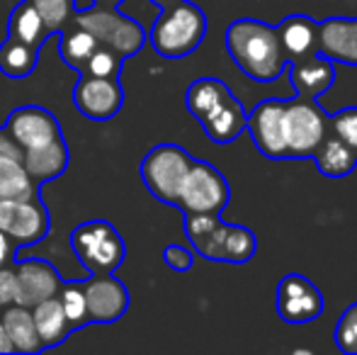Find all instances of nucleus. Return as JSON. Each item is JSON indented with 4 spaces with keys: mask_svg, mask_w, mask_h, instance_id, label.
<instances>
[{
    "mask_svg": "<svg viewBox=\"0 0 357 355\" xmlns=\"http://www.w3.org/2000/svg\"><path fill=\"white\" fill-rule=\"evenodd\" d=\"M226 52L245 76L258 83H273L284 73L287 61L278 29L263 20H234L226 29Z\"/></svg>",
    "mask_w": 357,
    "mask_h": 355,
    "instance_id": "obj_1",
    "label": "nucleus"
},
{
    "mask_svg": "<svg viewBox=\"0 0 357 355\" xmlns=\"http://www.w3.org/2000/svg\"><path fill=\"white\" fill-rule=\"evenodd\" d=\"M185 107L202 124L204 134L214 144L236 142L248 119L243 105L231 93V88L212 76L190 83L188 93H185Z\"/></svg>",
    "mask_w": 357,
    "mask_h": 355,
    "instance_id": "obj_2",
    "label": "nucleus"
},
{
    "mask_svg": "<svg viewBox=\"0 0 357 355\" xmlns=\"http://www.w3.org/2000/svg\"><path fill=\"white\" fill-rule=\"evenodd\" d=\"M185 234L202 258L214 263L253 261L258 251V239L248 227L229 224L221 214H185Z\"/></svg>",
    "mask_w": 357,
    "mask_h": 355,
    "instance_id": "obj_3",
    "label": "nucleus"
},
{
    "mask_svg": "<svg viewBox=\"0 0 357 355\" xmlns=\"http://www.w3.org/2000/svg\"><path fill=\"white\" fill-rule=\"evenodd\" d=\"M207 34V15L190 0H178L160 10L151 27V47L163 59H183L197 52Z\"/></svg>",
    "mask_w": 357,
    "mask_h": 355,
    "instance_id": "obj_4",
    "label": "nucleus"
},
{
    "mask_svg": "<svg viewBox=\"0 0 357 355\" xmlns=\"http://www.w3.org/2000/svg\"><path fill=\"white\" fill-rule=\"evenodd\" d=\"M331 129V114L309 95H294L282 105L284 158H311L324 134Z\"/></svg>",
    "mask_w": 357,
    "mask_h": 355,
    "instance_id": "obj_5",
    "label": "nucleus"
},
{
    "mask_svg": "<svg viewBox=\"0 0 357 355\" xmlns=\"http://www.w3.org/2000/svg\"><path fill=\"white\" fill-rule=\"evenodd\" d=\"M71 248L88 275H112L124 263L127 246L107 219H90L71 232Z\"/></svg>",
    "mask_w": 357,
    "mask_h": 355,
    "instance_id": "obj_6",
    "label": "nucleus"
},
{
    "mask_svg": "<svg viewBox=\"0 0 357 355\" xmlns=\"http://www.w3.org/2000/svg\"><path fill=\"white\" fill-rule=\"evenodd\" d=\"M73 22L88 29L100 44L114 49L122 59L139 54L146 44V32L142 24L137 20L122 15L117 8L95 5V8L85 10V13H75Z\"/></svg>",
    "mask_w": 357,
    "mask_h": 355,
    "instance_id": "obj_7",
    "label": "nucleus"
},
{
    "mask_svg": "<svg viewBox=\"0 0 357 355\" xmlns=\"http://www.w3.org/2000/svg\"><path fill=\"white\" fill-rule=\"evenodd\" d=\"M195 156H190L178 144H158L142 161V180L158 202L173 204L178 202L180 185L188 176Z\"/></svg>",
    "mask_w": 357,
    "mask_h": 355,
    "instance_id": "obj_8",
    "label": "nucleus"
},
{
    "mask_svg": "<svg viewBox=\"0 0 357 355\" xmlns=\"http://www.w3.org/2000/svg\"><path fill=\"white\" fill-rule=\"evenodd\" d=\"M231 202L229 180L216 166L195 158L188 176L180 185L175 207L183 214H221Z\"/></svg>",
    "mask_w": 357,
    "mask_h": 355,
    "instance_id": "obj_9",
    "label": "nucleus"
},
{
    "mask_svg": "<svg viewBox=\"0 0 357 355\" xmlns=\"http://www.w3.org/2000/svg\"><path fill=\"white\" fill-rule=\"evenodd\" d=\"M52 229V219L42 197L34 199H0V232L15 248H27L44 241Z\"/></svg>",
    "mask_w": 357,
    "mask_h": 355,
    "instance_id": "obj_10",
    "label": "nucleus"
},
{
    "mask_svg": "<svg viewBox=\"0 0 357 355\" xmlns=\"http://www.w3.org/2000/svg\"><path fill=\"white\" fill-rule=\"evenodd\" d=\"M326 302L321 289L299 273L284 275L278 282V314L287 324H311L324 314Z\"/></svg>",
    "mask_w": 357,
    "mask_h": 355,
    "instance_id": "obj_11",
    "label": "nucleus"
},
{
    "mask_svg": "<svg viewBox=\"0 0 357 355\" xmlns=\"http://www.w3.org/2000/svg\"><path fill=\"white\" fill-rule=\"evenodd\" d=\"M124 105V90L119 78H98L90 73H78L73 88V107L93 122L112 119Z\"/></svg>",
    "mask_w": 357,
    "mask_h": 355,
    "instance_id": "obj_12",
    "label": "nucleus"
},
{
    "mask_svg": "<svg viewBox=\"0 0 357 355\" xmlns=\"http://www.w3.org/2000/svg\"><path fill=\"white\" fill-rule=\"evenodd\" d=\"M5 132L13 137V142L22 151L44 146V144L63 137L61 127H59V119L47 107H39V105L15 107L8 114V119H5Z\"/></svg>",
    "mask_w": 357,
    "mask_h": 355,
    "instance_id": "obj_13",
    "label": "nucleus"
},
{
    "mask_svg": "<svg viewBox=\"0 0 357 355\" xmlns=\"http://www.w3.org/2000/svg\"><path fill=\"white\" fill-rule=\"evenodd\" d=\"M83 285L90 324H112L127 314L129 289L112 275H90Z\"/></svg>",
    "mask_w": 357,
    "mask_h": 355,
    "instance_id": "obj_14",
    "label": "nucleus"
},
{
    "mask_svg": "<svg viewBox=\"0 0 357 355\" xmlns=\"http://www.w3.org/2000/svg\"><path fill=\"white\" fill-rule=\"evenodd\" d=\"M282 105L284 100L270 98L253 107L245 119V129L253 137V144L263 156L273 161H284V137H282Z\"/></svg>",
    "mask_w": 357,
    "mask_h": 355,
    "instance_id": "obj_15",
    "label": "nucleus"
},
{
    "mask_svg": "<svg viewBox=\"0 0 357 355\" xmlns=\"http://www.w3.org/2000/svg\"><path fill=\"white\" fill-rule=\"evenodd\" d=\"M15 280H17V292H15V304L32 309L34 304L44 302V299L59 297L63 280L59 270L49 261L42 258H29V261H17L15 270Z\"/></svg>",
    "mask_w": 357,
    "mask_h": 355,
    "instance_id": "obj_16",
    "label": "nucleus"
},
{
    "mask_svg": "<svg viewBox=\"0 0 357 355\" xmlns=\"http://www.w3.org/2000/svg\"><path fill=\"white\" fill-rule=\"evenodd\" d=\"M316 52L333 63L357 66V17H328L319 22Z\"/></svg>",
    "mask_w": 357,
    "mask_h": 355,
    "instance_id": "obj_17",
    "label": "nucleus"
},
{
    "mask_svg": "<svg viewBox=\"0 0 357 355\" xmlns=\"http://www.w3.org/2000/svg\"><path fill=\"white\" fill-rule=\"evenodd\" d=\"M275 29H278V39L287 63L319 54L316 52V44H319V22L314 17H309V15H299V13L287 15Z\"/></svg>",
    "mask_w": 357,
    "mask_h": 355,
    "instance_id": "obj_18",
    "label": "nucleus"
},
{
    "mask_svg": "<svg viewBox=\"0 0 357 355\" xmlns=\"http://www.w3.org/2000/svg\"><path fill=\"white\" fill-rule=\"evenodd\" d=\"M289 81L296 95H309L319 100L324 93H328L335 83V63L331 59L314 54L309 59L289 63Z\"/></svg>",
    "mask_w": 357,
    "mask_h": 355,
    "instance_id": "obj_19",
    "label": "nucleus"
},
{
    "mask_svg": "<svg viewBox=\"0 0 357 355\" xmlns=\"http://www.w3.org/2000/svg\"><path fill=\"white\" fill-rule=\"evenodd\" d=\"M68 163H71V153H68L66 142L61 139H54V142L44 144L37 149H27L22 151V166L29 173V178L42 188L44 183L59 178L66 173Z\"/></svg>",
    "mask_w": 357,
    "mask_h": 355,
    "instance_id": "obj_20",
    "label": "nucleus"
},
{
    "mask_svg": "<svg viewBox=\"0 0 357 355\" xmlns=\"http://www.w3.org/2000/svg\"><path fill=\"white\" fill-rule=\"evenodd\" d=\"M311 158L316 161L319 173H324L326 178H333V180L348 178L357 168V153L348 144H343L335 137L333 129H328L324 134V139L316 146V151L311 153Z\"/></svg>",
    "mask_w": 357,
    "mask_h": 355,
    "instance_id": "obj_21",
    "label": "nucleus"
},
{
    "mask_svg": "<svg viewBox=\"0 0 357 355\" xmlns=\"http://www.w3.org/2000/svg\"><path fill=\"white\" fill-rule=\"evenodd\" d=\"M32 317H34V326H37V333H39L42 351L61 346L68 338V333L73 331L66 314H63V307H61V302H59V297L44 299V302L34 304Z\"/></svg>",
    "mask_w": 357,
    "mask_h": 355,
    "instance_id": "obj_22",
    "label": "nucleus"
},
{
    "mask_svg": "<svg viewBox=\"0 0 357 355\" xmlns=\"http://www.w3.org/2000/svg\"><path fill=\"white\" fill-rule=\"evenodd\" d=\"M8 37L20 39V42L29 44V47L42 49L44 42L49 37H54L52 32L47 29V24L42 22L37 8L32 5V0H22L13 8L8 20Z\"/></svg>",
    "mask_w": 357,
    "mask_h": 355,
    "instance_id": "obj_23",
    "label": "nucleus"
},
{
    "mask_svg": "<svg viewBox=\"0 0 357 355\" xmlns=\"http://www.w3.org/2000/svg\"><path fill=\"white\" fill-rule=\"evenodd\" d=\"M98 44L100 42L88 32V29L75 24L71 20V22L59 32V56H61V61L66 63L68 68L83 73L85 63H88V59L93 56Z\"/></svg>",
    "mask_w": 357,
    "mask_h": 355,
    "instance_id": "obj_24",
    "label": "nucleus"
},
{
    "mask_svg": "<svg viewBox=\"0 0 357 355\" xmlns=\"http://www.w3.org/2000/svg\"><path fill=\"white\" fill-rule=\"evenodd\" d=\"M3 326H5V331H8L10 341H13L15 353L42 351V343H39V333H37V326H34V317L29 307H22V304H10V307H5Z\"/></svg>",
    "mask_w": 357,
    "mask_h": 355,
    "instance_id": "obj_25",
    "label": "nucleus"
},
{
    "mask_svg": "<svg viewBox=\"0 0 357 355\" xmlns=\"http://www.w3.org/2000/svg\"><path fill=\"white\" fill-rule=\"evenodd\" d=\"M39 190L20 158L0 156V199H34Z\"/></svg>",
    "mask_w": 357,
    "mask_h": 355,
    "instance_id": "obj_26",
    "label": "nucleus"
},
{
    "mask_svg": "<svg viewBox=\"0 0 357 355\" xmlns=\"http://www.w3.org/2000/svg\"><path fill=\"white\" fill-rule=\"evenodd\" d=\"M39 52H42V49L29 47V44L20 42V39L8 37L0 44V73L13 78V81L27 78L29 73L37 68Z\"/></svg>",
    "mask_w": 357,
    "mask_h": 355,
    "instance_id": "obj_27",
    "label": "nucleus"
},
{
    "mask_svg": "<svg viewBox=\"0 0 357 355\" xmlns=\"http://www.w3.org/2000/svg\"><path fill=\"white\" fill-rule=\"evenodd\" d=\"M59 302L63 307V314H66L71 328H83L90 324L88 319V304H85V292L83 285L75 282V280H66L59 289Z\"/></svg>",
    "mask_w": 357,
    "mask_h": 355,
    "instance_id": "obj_28",
    "label": "nucleus"
},
{
    "mask_svg": "<svg viewBox=\"0 0 357 355\" xmlns=\"http://www.w3.org/2000/svg\"><path fill=\"white\" fill-rule=\"evenodd\" d=\"M32 5L52 34H59L73 20L71 0H32Z\"/></svg>",
    "mask_w": 357,
    "mask_h": 355,
    "instance_id": "obj_29",
    "label": "nucleus"
},
{
    "mask_svg": "<svg viewBox=\"0 0 357 355\" xmlns=\"http://www.w3.org/2000/svg\"><path fill=\"white\" fill-rule=\"evenodd\" d=\"M122 63H124V59L119 56L114 49L105 47V44H98L93 56L85 63L83 73H90V76H98V78H119L122 76Z\"/></svg>",
    "mask_w": 357,
    "mask_h": 355,
    "instance_id": "obj_30",
    "label": "nucleus"
},
{
    "mask_svg": "<svg viewBox=\"0 0 357 355\" xmlns=\"http://www.w3.org/2000/svg\"><path fill=\"white\" fill-rule=\"evenodd\" d=\"M335 346L338 351L348 353V355H357V302L350 304L343 312V317L335 324Z\"/></svg>",
    "mask_w": 357,
    "mask_h": 355,
    "instance_id": "obj_31",
    "label": "nucleus"
},
{
    "mask_svg": "<svg viewBox=\"0 0 357 355\" xmlns=\"http://www.w3.org/2000/svg\"><path fill=\"white\" fill-rule=\"evenodd\" d=\"M331 129L343 144L357 153V105L353 107H343L338 112L331 114Z\"/></svg>",
    "mask_w": 357,
    "mask_h": 355,
    "instance_id": "obj_32",
    "label": "nucleus"
},
{
    "mask_svg": "<svg viewBox=\"0 0 357 355\" xmlns=\"http://www.w3.org/2000/svg\"><path fill=\"white\" fill-rule=\"evenodd\" d=\"M163 261L168 268H173L175 273H188L195 266V253L190 248L180 246V243H170L163 248Z\"/></svg>",
    "mask_w": 357,
    "mask_h": 355,
    "instance_id": "obj_33",
    "label": "nucleus"
},
{
    "mask_svg": "<svg viewBox=\"0 0 357 355\" xmlns=\"http://www.w3.org/2000/svg\"><path fill=\"white\" fill-rule=\"evenodd\" d=\"M15 292H17V280L15 270L0 268V309L15 304Z\"/></svg>",
    "mask_w": 357,
    "mask_h": 355,
    "instance_id": "obj_34",
    "label": "nucleus"
},
{
    "mask_svg": "<svg viewBox=\"0 0 357 355\" xmlns=\"http://www.w3.org/2000/svg\"><path fill=\"white\" fill-rule=\"evenodd\" d=\"M0 156L20 158V161H22V149L13 142V137L5 132V127H0Z\"/></svg>",
    "mask_w": 357,
    "mask_h": 355,
    "instance_id": "obj_35",
    "label": "nucleus"
},
{
    "mask_svg": "<svg viewBox=\"0 0 357 355\" xmlns=\"http://www.w3.org/2000/svg\"><path fill=\"white\" fill-rule=\"evenodd\" d=\"M13 253H15L13 241H10V239L5 236L3 232H0V268H5V263L13 258Z\"/></svg>",
    "mask_w": 357,
    "mask_h": 355,
    "instance_id": "obj_36",
    "label": "nucleus"
},
{
    "mask_svg": "<svg viewBox=\"0 0 357 355\" xmlns=\"http://www.w3.org/2000/svg\"><path fill=\"white\" fill-rule=\"evenodd\" d=\"M8 353H15V346H13V341H10L8 331H5L3 319H0V355H8Z\"/></svg>",
    "mask_w": 357,
    "mask_h": 355,
    "instance_id": "obj_37",
    "label": "nucleus"
},
{
    "mask_svg": "<svg viewBox=\"0 0 357 355\" xmlns=\"http://www.w3.org/2000/svg\"><path fill=\"white\" fill-rule=\"evenodd\" d=\"M71 8H73V15L85 13V10L95 8V0H71Z\"/></svg>",
    "mask_w": 357,
    "mask_h": 355,
    "instance_id": "obj_38",
    "label": "nucleus"
},
{
    "mask_svg": "<svg viewBox=\"0 0 357 355\" xmlns=\"http://www.w3.org/2000/svg\"><path fill=\"white\" fill-rule=\"evenodd\" d=\"M122 0H95V5H105V8H119Z\"/></svg>",
    "mask_w": 357,
    "mask_h": 355,
    "instance_id": "obj_39",
    "label": "nucleus"
},
{
    "mask_svg": "<svg viewBox=\"0 0 357 355\" xmlns=\"http://www.w3.org/2000/svg\"><path fill=\"white\" fill-rule=\"evenodd\" d=\"M151 3L155 5L158 10H163V8H168V5H173V3H178V0H151Z\"/></svg>",
    "mask_w": 357,
    "mask_h": 355,
    "instance_id": "obj_40",
    "label": "nucleus"
}]
</instances>
